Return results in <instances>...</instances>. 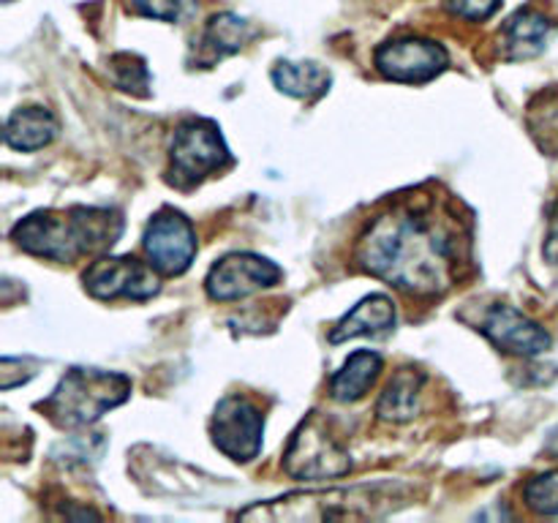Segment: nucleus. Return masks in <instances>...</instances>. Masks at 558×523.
I'll return each mask as SVG.
<instances>
[{"label":"nucleus","instance_id":"obj_16","mask_svg":"<svg viewBox=\"0 0 558 523\" xmlns=\"http://www.w3.org/2000/svg\"><path fill=\"white\" fill-rule=\"evenodd\" d=\"M381 357L376 352H354L352 357L343 363V368L332 376L330 381V392L336 401L341 403H352L360 401L365 392L374 387L376 376L381 374Z\"/></svg>","mask_w":558,"mask_h":523},{"label":"nucleus","instance_id":"obj_2","mask_svg":"<svg viewBox=\"0 0 558 523\" xmlns=\"http://www.w3.org/2000/svg\"><path fill=\"white\" fill-rule=\"evenodd\" d=\"M120 232H123L120 212L107 207H69V210L31 212L11 229V238L27 254L52 262H74L114 245Z\"/></svg>","mask_w":558,"mask_h":523},{"label":"nucleus","instance_id":"obj_9","mask_svg":"<svg viewBox=\"0 0 558 523\" xmlns=\"http://www.w3.org/2000/svg\"><path fill=\"white\" fill-rule=\"evenodd\" d=\"M85 289L98 300H150L158 294V278L136 256H104L85 272Z\"/></svg>","mask_w":558,"mask_h":523},{"label":"nucleus","instance_id":"obj_5","mask_svg":"<svg viewBox=\"0 0 558 523\" xmlns=\"http://www.w3.org/2000/svg\"><path fill=\"white\" fill-rule=\"evenodd\" d=\"M365 488H332L314 494H289L270 504H256L240 512V518H265V521H332V518H360L371 496Z\"/></svg>","mask_w":558,"mask_h":523},{"label":"nucleus","instance_id":"obj_18","mask_svg":"<svg viewBox=\"0 0 558 523\" xmlns=\"http://www.w3.org/2000/svg\"><path fill=\"white\" fill-rule=\"evenodd\" d=\"M251 36H254V31L238 14H218L207 22L205 36H202V52L207 54V60L223 58V54L240 52V47Z\"/></svg>","mask_w":558,"mask_h":523},{"label":"nucleus","instance_id":"obj_21","mask_svg":"<svg viewBox=\"0 0 558 523\" xmlns=\"http://www.w3.org/2000/svg\"><path fill=\"white\" fill-rule=\"evenodd\" d=\"M523 499L539 515H558V472L529 479L523 488Z\"/></svg>","mask_w":558,"mask_h":523},{"label":"nucleus","instance_id":"obj_13","mask_svg":"<svg viewBox=\"0 0 558 523\" xmlns=\"http://www.w3.org/2000/svg\"><path fill=\"white\" fill-rule=\"evenodd\" d=\"M392 327H396V303L387 294H368L332 327L330 341L341 343L357 336H381Z\"/></svg>","mask_w":558,"mask_h":523},{"label":"nucleus","instance_id":"obj_25","mask_svg":"<svg viewBox=\"0 0 558 523\" xmlns=\"http://www.w3.org/2000/svg\"><path fill=\"white\" fill-rule=\"evenodd\" d=\"M543 254H545V259L550 262V265L558 267V205L554 207V212H550L548 238H545Z\"/></svg>","mask_w":558,"mask_h":523},{"label":"nucleus","instance_id":"obj_22","mask_svg":"<svg viewBox=\"0 0 558 523\" xmlns=\"http://www.w3.org/2000/svg\"><path fill=\"white\" fill-rule=\"evenodd\" d=\"M114 82L123 90L145 93L147 87V69L140 58H131V54H120L114 58Z\"/></svg>","mask_w":558,"mask_h":523},{"label":"nucleus","instance_id":"obj_11","mask_svg":"<svg viewBox=\"0 0 558 523\" xmlns=\"http://www.w3.org/2000/svg\"><path fill=\"white\" fill-rule=\"evenodd\" d=\"M281 278V267L272 265L270 259L259 254H229L218 259L207 272L205 289L213 300H229L248 297V294L259 292V289L272 287Z\"/></svg>","mask_w":558,"mask_h":523},{"label":"nucleus","instance_id":"obj_6","mask_svg":"<svg viewBox=\"0 0 558 523\" xmlns=\"http://www.w3.org/2000/svg\"><path fill=\"white\" fill-rule=\"evenodd\" d=\"M283 469L298 479H332L343 477L352 469V461L325 423L319 417H308L289 441Z\"/></svg>","mask_w":558,"mask_h":523},{"label":"nucleus","instance_id":"obj_23","mask_svg":"<svg viewBox=\"0 0 558 523\" xmlns=\"http://www.w3.org/2000/svg\"><path fill=\"white\" fill-rule=\"evenodd\" d=\"M131 9L142 16L161 22H178L183 16L189 0H129Z\"/></svg>","mask_w":558,"mask_h":523},{"label":"nucleus","instance_id":"obj_14","mask_svg":"<svg viewBox=\"0 0 558 523\" xmlns=\"http://www.w3.org/2000/svg\"><path fill=\"white\" fill-rule=\"evenodd\" d=\"M548 16L534 9H521L505 25V49L510 60H529L539 54L550 36Z\"/></svg>","mask_w":558,"mask_h":523},{"label":"nucleus","instance_id":"obj_20","mask_svg":"<svg viewBox=\"0 0 558 523\" xmlns=\"http://www.w3.org/2000/svg\"><path fill=\"white\" fill-rule=\"evenodd\" d=\"M529 125H532V134L537 136L545 150H558V93L556 96H543V107L532 104Z\"/></svg>","mask_w":558,"mask_h":523},{"label":"nucleus","instance_id":"obj_17","mask_svg":"<svg viewBox=\"0 0 558 523\" xmlns=\"http://www.w3.org/2000/svg\"><path fill=\"white\" fill-rule=\"evenodd\" d=\"M272 82L281 93L294 98H316L330 87V74L316 63H278Z\"/></svg>","mask_w":558,"mask_h":523},{"label":"nucleus","instance_id":"obj_7","mask_svg":"<svg viewBox=\"0 0 558 523\" xmlns=\"http://www.w3.org/2000/svg\"><path fill=\"white\" fill-rule=\"evenodd\" d=\"M213 445L232 461H251L262 450L265 414L248 398L229 396L216 406L210 423Z\"/></svg>","mask_w":558,"mask_h":523},{"label":"nucleus","instance_id":"obj_8","mask_svg":"<svg viewBox=\"0 0 558 523\" xmlns=\"http://www.w3.org/2000/svg\"><path fill=\"white\" fill-rule=\"evenodd\" d=\"M145 254L150 265L163 276H180L196 256V232L189 218L178 210H161L145 229Z\"/></svg>","mask_w":558,"mask_h":523},{"label":"nucleus","instance_id":"obj_12","mask_svg":"<svg viewBox=\"0 0 558 523\" xmlns=\"http://www.w3.org/2000/svg\"><path fill=\"white\" fill-rule=\"evenodd\" d=\"M477 330H483L505 352L523 354V357H534V354H543L550 349L548 330L534 319H529L523 311L505 303L490 305L483 319H480Z\"/></svg>","mask_w":558,"mask_h":523},{"label":"nucleus","instance_id":"obj_1","mask_svg":"<svg viewBox=\"0 0 558 523\" xmlns=\"http://www.w3.org/2000/svg\"><path fill=\"white\" fill-rule=\"evenodd\" d=\"M458 218L436 202H401L371 221L357 245V259L371 276L409 294H441L452 287L463 259Z\"/></svg>","mask_w":558,"mask_h":523},{"label":"nucleus","instance_id":"obj_4","mask_svg":"<svg viewBox=\"0 0 558 523\" xmlns=\"http://www.w3.org/2000/svg\"><path fill=\"white\" fill-rule=\"evenodd\" d=\"M169 180L178 188H191L207 174L218 172L232 161L223 136L213 120H185L178 125L172 136V147H169Z\"/></svg>","mask_w":558,"mask_h":523},{"label":"nucleus","instance_id":"obj_10","mask_svg":"<svg viewBox=\"0 0 558 523\" xmlns=\"http://www.w3.org/2000/svg\"><path fill=\"white\" fill-rule=\"evenodd\" d=\"M374 63L387 80L423 85L441 74L450 58L441 44L428 41V38H398V41H387L376 49Z\"/></svg>","mask_w":558,"mask_h":523},{"label":"nucleus","instance_id":"obj_19","mask_svg":"<svg viewBox=\"0 0 558 523\" xmlns=\"http://www.w3.org/2000/svg\"><path fill=\"white\" fill-rule=\"evenodd\" d=\"M420 387H423V376L417 370L403 368L401 374H396V379L387 385V390L381 392L379 401V414L387 419H396V423H403V419H412L414 412H417V398Z\"/></svg>","mask_w":558,"mask_h":523},{"label":"nucleus","instance_id":"obj_15","mask_svg":"<svg viewBox=\"0 0 558 523\" xmlns=\"http://www.w3.org/2000/svg\"><path fill=\"white\" fill-rule=\"evenodd\" d=\"M58 134V120L44 107H20L5 120V142L14 150H38Z\"/></svg>","mask_w":558,"mask_h":523},{"label":"nucleus","instance_id":"obj_24","mask_svg":"<svg viewBox=\"0 0 558 523\" xmlns=\"http://www.w3.org/2000/svg\"><path fill=\"white\" fill-rule=\"evenodd\" d=\"M445 3L456 16H463L469 22H483L490 14H496L501 0H445Z\"/></svg>","mask_w":558,"mask_h":523},{"label":"nucleus","instance_id":"obj_3","mask_svg":"<svg viewBox=\"0 0 558 523\" xmlns=\"http://www.w3.org/2000/svg\"><path fill=\"white\" fill-rule=\"evenodd\" d=\"M131 396V379L101 368H71L38 406L60 428H82L96 423L109 409Z\"/></svg>","mask_w":558,"mask_h":523}]
</instances>
